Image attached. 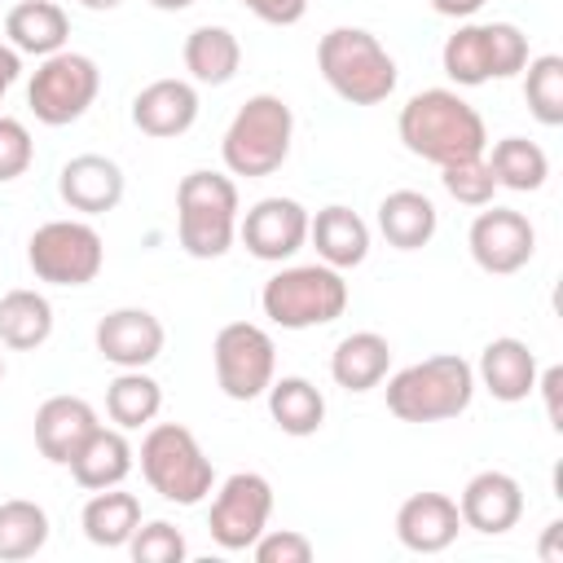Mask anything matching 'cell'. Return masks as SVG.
<instances>
[{
  "label": "cell",
  "instance_id": "6da1fadb",
  "mask_svg": "<svg viewBox=\"0 0 563 563\" xmlns=\"http://www.w3.org/2000/svg\"><path fill=\"white\" fill-rule=\"evenodd\" d=\"M396 132L405 141L409 154L444 167V163H462V158H479L488 150V128L479 119V110L453 92V88H422L400 106Z\"/></svg>",
  "mask_w": 563,
  "mask_h": 563
},
{
  "label": "cell",
  "instance_id": "7a4b0ae2",
  "mask_svg": "<svg viewBox=\"0 0 563 563\" xmlns=\"http://www.w3.org/2000/svg\"><path fill=\"white\" fill-rule=\"evenodd\" d=\"M475 400V365L457 352H435L387 378V409L400 422H449Z\"/></svg>",
  "mask_w": 563,
  "mask_h": 563
},
{
  "label": "cell",
  "instance_id": "3957f363",
  "mask_svg": "<svg viewBox=\"0 0 563 563\" xmlns=\"http://www.w3.org/2000/svg\"><path fill=\"white\" fill-rule=\"evenodd\" d=\"M317 70L347 106H378L396 92V57L365 26H334L317 44Z\"/></svg>",
  "mask_w": 563,
  "mask_h": 563
},
{
  "label": "cell",
  "instance_id": "277c9868",
  "mask_svg": "<svg viewBox=\"0 0 563 563\" xmlns=\"http://www.w3.org/2000/svg\"><path fill=\"white\" fill-rule=\"evenodd\" d=\"M290 141H295V114L277 92H255L238 106L233 123L224 128L220 141V158L229 176H273L286 158H290Z\"/></svg>",
  "mask_w": 563,
  "mask_h": 563
},
{
  "label": "cell",
  "instance_id": "5b68a950",
  "mask_svg": "<svg viewBox=\"0 0 563 563\" xmlns=\"http://www.w3.org/2000/svg\"><path fill=\"white\" fill-rule=\"evenodd\" d=\"M238 185L224 172H189L176 185V238L194 260H220L238 238Z\"/></svg>",
  "mask_w": 563,
  "mask_h": 563
},
{
  "label": "cell",
  "instance_id": "8992f818",
  "mask_svg": "<svg viewBox=\"0 0 563 563\" xmlns=\"http://www.w3.org/2000/svg\"><path fill=\"white\" fill-rule=\"evenodd\" d=\"M141 475L172 506H198L216 488V466L202 453L198 435L180 422H150L141 440Z\"/></svg>",
  "mask_w": 563,
  "mask_h": 563
},
{
  "label": "cell",
  "instance_id": "52a82bcc",
  "mask_svg": "<svg viewBox=\"0 0 563 563\" xmlns=\"http://www.w3.org/2000/svg\"><path fill=\"white\" fill-rule=\"evenodd\" d=\"M260 308L282 330L330 325L347 308V282L330 264H290V268H282L264 282Z\"/></svg>",
  "mask_w": 563,
  "mask_h": 563
},
{
  "label": "cell",
  "instance_id": "ba28073f",
  "mask_svg": "<svg viewBox=\"0 0 563 563\" xmlns=\"http://www.w3.org/2000/svg\"><path fill=\"white\" fill-rule=\"evenodd\" d=\"M101 92V70L88 53L62 48L53 57H40L31 84H26V106L44 128H66L88 114V106Z\"/></svg>",
  "mask_w": 563,
  "mask_h": 563
},
{
  "label": "cell",
  "instance_id": "9c48e42d",
  "mask_svg": "<svg viewBox=\"0 0 563 563\" xmlns=\"http://www.w3.org/2000/svg\"><path fill=\"white\" fill-rule=\"evenodd\" d=\"M26 264L48 286H88L106 264V242L88 220H48L31 233Z\"/></svg>",
  "mask_w": 563,
  "mask_h": 563
},
{
  "label": "cell",
  "instance_id": "30bf717a",
  "mask_svg": "<svg viewBox=\"0 0 563 563\" xmlns=\"http://www.w3.org/2000/svg\"><path fill=\"white\" fill-rule=\"evenodd\" d=\"M211 365H216V387L229 400H255L277 378L273 334L264 325H255V321H229V325L216 330Z\"/></svg>",
  "mask_w": 563,
  "mask_h": 563
},
{
  "label": "cell",
  "instance_id": "8fae6325",
  "mask_svg": "<svg viewBox=\"0 0 563 563\" xmlns=\"http://www.w3.org/2000/svg\"><path fill=\"white\" fill-rule=\"evenodd\" d=\"M268 515H273V484L260 471H233L211 497L207 528L220 550H251L255 537L268 528Z\"/></svg>",
  "mask_w": 563,
  "mask_h": 563
},
{
  "label": "cell",
  "instance_id": "7c38bea8",
  "mask_svg": "<svg viewBox=\"0 0 563 563\" xmlns=\"http://www.w3.org/2000/svg\"><path fill=\"white\" fill-rule=\"evenodd\" d=\"M466 246H471V260L493 273V277H510L519 273L532 251H537V229L523 211L515 207H484L475 220H471V233H466Z\"/></svg>",
  "mask_w": 563,
  "mask_h": 563
},
{
  "label": "cell",
  "instance_id": "4fadbf2b",
  "mask_svg": "<svg viewBox=\"0 0 563 563\" xmlns=\"http://www.w3.org/2000/svg\"><path fill=\"white\" fill-rule=\"evenodd\" d=\"M238 238L255 260L282 264L308 242V207L282 194L260 198L246 216H238Z\"/></svg>",
  "mask_w": 563,
  "mask_h": 563
},
{
  "label": "cell",
  "instance_id": "5bb4252c",
  "mask_svg": "<svg viewBox=\"0 0 563 563\" xmlns=\"http://www.w3.org/2000/svg\"><path fill=\"white\" fill-rule=\"evenodd\" d=\"M92 343H97L101 361H110L114 369H145L163 356L167 330L150 308H114L97 321Z\"/></svg>",
  "mask_w": 563,
  "mask_h": 563
},
{
  "label": "cell",
  "instance_id": "9a60e30c",
  "mask_svg": "<svg viewBox=\"0 0 563 563\" xmlns=\"http://www.w3.org/2000/svg\"><path fill=\"white\" fill-rule=\"evenodd\" d=\"M123 189H128V176L106 154H75L57 172V194L79 216H106V211H114L123 202Z\"/></svg>",
  "mask_w": 563,
  "mask_h": 563
},
{
  "label": "cell",
  "instance_id": "2e32d148",
  "mask_svg": "<svg viewBox=\"0 0 563 563\" xmlns=\"http://www.w3.org/2000/svg\"><path fill=\"white\" fill-rule=\"evenodd\" d=\"M457 515H462V528L501 537L523 519V488L506 471H479L466 479V488L457 497Z\"/></svg>",
  "mask_w": 563,
  "mask_h": 563
},
{
  "label": "cell",
  "instance_id": "e0dca14e",
  "mask_svg": "<svg viewBox=\"0 0 563 563\" xmlns=\"http://www.w3.org/2000/svg\"><path fill=\"white\" fill-rule=\"evenodd\" d=\"M537 374H541L537 352H532L523 339H515V334H501V339L484 343L479 365H475V383H479L493 400H501V405L528 400L532 387H537Z\"/></svg>",
  "mask_w": 563,
  "mask_h": 563
},
{
  "label": "cell",
  "instance_id": "ac0fdd59",
  "mask_svg": "<svg viewBox=\"0 0 563 563\" xmlns=\"http://www.w3.org/2000/svg\"><path fill=\"white\" fill-rule=\"evenodd\" d=\"M457 532H462V515L457 501L444 493H413L396 510V537L413 554H440L457 541Z\"/></svg>",
  "mask_w": 563,
  "mask_h": 563
},
{
  "label": "cell",
  "instance_id": "d6986e66",
  "mask_svg": "<svg viewBox=\"0 0 563 563\" xmlns=\"http://www.w3.org/2000/svg\"><path fill=\"white\" fill-rule=\"evenodd\" d=\"M132 123L145 136H185L198 123V88L189 79H154L132 97Z\"/></svg>",
  "mask_w": 563,
  "mask_h": 563
},
{
  "label": "cell",
  "instance_id": "ffe728a7",
  "mask_svg": "<svg viewBox=\"0 0 563 563\" xmlns=\"http://www.w3.org/2000/svg\"><path fill=\"white\" fill-rule=\"evenodd\" d=\"M97 427H101L97 422V409L84 396H48L35 409V449L53 466H66Z\"/></svg>",
  "mask_w": 563,
  "mask_h": 563
},
{
  "label": "cell",
  "instance_id": "44dd1931",
  "mask_svg": "<svg viewBox=\"0 0 563 563\" xmlns=\"http://www.w3.org/2000/svg\"><path fill=\"white\" fill-rule=\"evenodd\" d=\"M308 242L317 246V260L321 264H330V268L343 273V268L365 264V255H369V224L352 207L330 202L317 216H308Z\"/></svg>",
  "mask_w": 563,
  "mask_h": 563
},
{
  "label": "cell",
  "instance_id": "7402d4cb",
  "mask_svg": "<svg viewBox=\"0 0 563 563\" xmlns=\"http://www.w3.org/2000/svg\"><path fill=\"white\" fill-rule=\"evenodd\" d=\"M391 369V343L378 330H352L330 352V378L343 391H374Z\"/></svg>",
  "mask_w": 563,
  "mask_h": 563
},
{
  "label": "cell",
  "instance_id": "603a6c76",
  "mask_svg": "<svg viewBox=\"0 0 563 563\" xmlns=\"http://www.w3.org/2000/svg\"><path fill=\"white\" fill-rule=\"evenodd\" d=\"M132 462H136V453H132L128 435H123L119 427H97V431L79 444V453H75L66 466H70V475H75L79 488L97 493V488L123 484L128 471H132Z\"/></svg>",
  "mask_w": 563,
  "mask_h": 563
},
{
  "label": "cell",
  "instance_id": "cb8c5ba5",
  "mask_svg": "<svg viewBox=\"0 0 563 563\" xmlns=\"http://www.w3.org/2000/svg\"><path fill=\"white\" fill-rule=\"evenodd\" d=\"M4 35L18 53H31V57H53L66 48L70 40V18L57 0H22L9 9L4 18Z\"/></svg>",
  "mask_w": 563,
  "mask_h": 563
},
{
  "label": "cell",
  "instance_id": "d4e9b609",
  "mask_svg": "<svg viewBox=\"0 0 563 563\" xmlns=\"http://www.w3.org/2000/svg\"><path fill=\"white\" fill-rule=\"evenodd\" d=\"M440 229V211L427 194L418 189H391L378 202V233L396 251H422Z\"/></svg>",
  "mask_w": 563,
  "mask_h": 563
},
{
  "label": "cell",
  "instance_id": "484cf974",
  "mask_svg": "<svg viewBox=\"0 0 563 563\" xmlns=\"http://www.w3.org/2000/svg\"><path fill=\"white\" fill-rule=\"evenodd\" d=\"M79 528L92 545L101 550H123L132 541V532L141 528V501L136 493H123L119 484L114 488H97L88 501H84V515H79Z\"/></svg>",
  "mask_w": 563,
  "mask_h": 563
},
{
  "label": "cell",
  "instance_id": "4316f807",
  "mask_svg": "<svg viewBox=\"0 0 563 563\" xmlns=\"http://www.w3.org/2000/svg\"><path fill=\"white\" fill-rule=\"evenodd\" d=\"M180 57H185V70H189L194 84L220 88V84H229V79L238 75V66H242V44H238V35H233L229 26H211V22H207V26H194V31L185 35Z\"/></svg>",
  "mask_w": 563,
  "mask_h": 563
},
{
  "label": "cell",
  "instance_id": "83f0119b",
  "mask_svg": "<svg viewBox=\"0 0 563 563\" xmlns=\"http://www.w3.org/2000/svg\"><path fill=\"white\" fill-rule=\"evenodd\" d=\"M264 396H268L273 422H277L286 435L303 440V435H317V431H321V422H325V396H321L317 383H308L303 374H282V378H273Z\"/></svg>",
  "mask_w": 563,
  "mask_h": 563
},
{
  "label": "cell",
  "instance_id": "f1b7e54d",
  "mask_svg": "<svg viewBox=\"0 0 563 563\" xmlns=\"http://www.w3.org/2000/svg\"><path fill=\"white\" fill-rule=\"evenodd\" d=\"M53 334V303L40 290H9L0 295V347L13 352H35Z\"/></svg>",
  "mask_w": 563,
  "mask_h": 563
},
{
  "label": "cell",
  "instance_id": "f546056e",
  "mask_svg": "<svg viewBox=\"0 0 563 563\" xmlns=\"http://www.w3.org/2000/svg\"><path fill=\"white\" fill-rule=\"evenodd\" d=\"M163 409V387L145 369H119L106 387V413L119 431H141L158 418Z\"/></svg>",
  "mask_w": 563,
  "mask_h": 563
},
{
  "label": "cell",
  "instance_id": "4dcf8cb0",
  "mask_svg": "<svg viewBox=\"0 0 563 563\" xmlns=\"http://www.w3.org/2000/svg\"><path fill=\"white\" fill-rule=\"evenodd\" d=\"M488 158V172L497 180V189H515V194H537L550 176V158L537 141L528 136H501L493 141V154Z\"/></svg>",
  "mask_w": 563,
  "mask_h": 563
},
{
  "label": "cell",
  "instance_id": "1f68e13d",
  "mask_svg": "<svg viewBox=\"0 0 563 563\" xmlns=\"http://www.w3.org/2000/svg\"><path fill=\"white\" fill-rule=\"evenodd\" d=\"M48 545V510L26 497L0 501V563L35 559Z\"/></svg>",
  "mask_w": 563,
  "mask_h": 563
},
{
  "label": "cell",
  "instance_id": "d6a6232c",
  "mask_svg": "<svg viewBox=\"0 0 563 563\" xmlns=\"http://www.w3.org/2000/svg\"><path fill=\"white\" fill-rule=\"evenodd\" d=\"M440 66L457 88H479L493 79V53H488V22H462L444 48H440Z\"/></svg>",
  "mask_w": 563,
  "mask_h": 563
},
{
  "label": "cell",
  "instance_id": "836d02e7",
  "mask_svg": "<svg viewBox=\"0 0 563 563\" xmlns=\"http://www.w3.org/2000/svg\"><path fill=\"white\" fill-rule=\"evenodd\" d=\"M519 75H523V101H528L532 119L545 128H559L563 123V57L559 53L528 57V66Z\"/></svg>",
  "mask_w": 563,
  "mask_h": 563
},
{
  "label": "cell",
  "instance_id": "e575fe53",
  "mask_svg": "<svg viewBox=\"0 0 563 563\" xmlns=\"http://www.w3.org/2000/svg\"><path fill=\"white\" fill-rule=\"evenodd\" d=\"M440 185H444V194H449L453 202H462V207H488L493 194H497V180H493L484 154H479V158H462V163H444V167H440Z\"/></svg>",
  "mask_w": 563,
  "mask_h": 563
},
{
  "label": "cell",
  "instance_id": "d590c367",
  "mask_svg": "<svg viewBox=\"0 0 563 563\" xmlns=\"http://www.w3.org/2000/svg\"><path fill=\"white\" fill-rule=\"evenodd\" d=\"M128 550H132L136 563H185V554H189L185 532H180L176 523H167V519H150V523H141V528L132 532Z\"/></svg>",
  "mask_w": 563,
  "mask_h": 563
},
{
  "label": "cell",
  "instance_id": "8d00e7d4",
  "mask_svg": "<svg viewBox=\"0 0 563 563\" xmlns=\"http://www.w3.org/2000/svg\"><path fill=\"white\" fill-rule=\"evenodd\" d=\"M488 53H493V79H510L528 66V35L515 22H488Z\"/></svg>",
  "mask_w": 563,
  "mask_h": 563
},
{
  "label": "cell",
  "instance_id": "74e56055",
  "mask_svg": "<svg viewBox=\"0 0 563 563\" xmlns=\"http://www.w3.org/2000/svg\"><path fill=\"white\" fill-rule=\"evenodd\" d=\"M31 158H35V141H31L26 123L13 114H0V185L26 176Z\"/></svg>",
  "mask_w": 563,
  "mask_h": 563
},
{
  "label": "cell",
  "instance_id": "f35d334b",
  "mask_svg": "<svg viewBox=\"0 0 563 563\" xmlns=\"http://www.w3.org/2000/svg\"><path fill=\"white\" fill-rule=\"evenodd\" d=\"M251 554L260 563H308L312 559V541L295 528H264L251 545Z\"/></svg>",
  "mask_w": 563,
  "mask_h": 563
},
{
  "label": "cell",
  "instance_id": "ab89813d",
  "mask_svg": "<svg viewBox=\"0 0 563 563\" xmlns=\"http://www.w3.org/2000/svg\"><path fill=\"white\" fill-rule=\"evenodd\" d=\"M260 22L268 26H295L308 13V0H242Z\"/></svg>",
  "mask_w": 563,
  "mask_h": 563
},
{
  "label": "cell",
  "instance_id": "60d3db41",
  "mask_svg": "<svg viewBox=\"0 0 563 563\" xmlns=\"http://www.w3.org/2000/svg\"><path fill=\"white\" fill-rule=\"evenodd\" d=\"M532 391H541V396H545V418H550V427H554V431H563V405H559V400H563V369H559V365L541 369Z\"/></svg>",
  "mask_w": 563,
  "mask_h": 563
},
{
  "label": "cell",
  "instance_id": "b9f144b4",
  "mask_svg": "<svg viewBox=\"0 0 563 563\" xmlns=\"http://www.w3.org/2000/svg\"><path fill=\"white\" fill-rule=\"evenodd\" d=\"M18 75H22V53H18L13 44H0V101H4V92L18 84Z\"/></svg>",
  "mask_w": 563,
  "mask_h": 563
},
{
  "label": "cell",
  "instance_id": "7bdbcfd3",
  "mask_svg": "<svg viewBox=\"0 0 563 563\" xmlns=\"http://www.w3.org/2000/svg\"><path fill=\"white\" fill-rule=\"evenodd\" d=\"M440 18H457V22H466V18H475L479 9H484V0H427Z\"/></svg>",
  "mask_w": 563,
  "mask_h": 563
},
{
  "label": "cell",
  "instance_id": "ee69618b",
  "mask_svg": "<svg viewBox=\"0 0 563 563\" xmlns=\"http://www.w3.org/2000/svg\"><path fill=\"white\" fill-rule=\"evenodd\" d=\"M154 9H163V13H180V9H189L194 0H150Z\"/></svg>",
  "mask_w": 563,
  "mask_h": 563
},
{
  "label": "cell",
  "instance_id": "f6af8a7d",
  "mask_svg": "<svg viewBox=\"0 0 563 563\" xmlns=\"http://www.w3.org/2000/svg\"><path fill=\"white\" fill-rule=\"evenodd\" d=\"M84 9H92V13H110V9H119L123 0H79Z\"/></svg>",
  "mask_w": 563,
  "mask_h": 563
},
{
  "label": "cell",
  "instance_id": "bcb514c9",
  "mask_svg": "<svg viewBox=\"0 0 563 563\" xmlns=\"http://www.w3.org/2000/svg\"><path fill=\"white\" fill-rule=\"evenodd\" d=\"M0 378H4V352H0Z\"/></svg>",
  "mask_w": 563,
  "mask_h": 563
}]
</instances>
